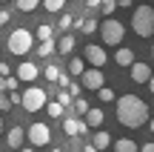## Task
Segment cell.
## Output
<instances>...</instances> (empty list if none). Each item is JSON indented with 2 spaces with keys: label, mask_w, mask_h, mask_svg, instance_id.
Here are the masks:
<instances>
[{
  "label": "cell",
  "mask_w": 154,
  "mask_h": 152,
  "mask_svg": "<svg viewBox=\"0 0 154 152\" xmlns=\"http://www.w3.org/2000/svg\"><path fill=\"white\" fill-rule=\"evenodd\" d=\"M117 121L120 126H128V129H143L149 124V106L137 95H123L117 98Z\"/></svg>",
  "instance_id": "1"
},
{
  "label": "cell",
  "mask_w": 154,
  "mask_h": 152,
  "mask_svg": "<svg viewBox=\"0 0 154 152\" xmlns=\"http://www.w3.org/2000/svg\"><path fill=\"white\" fill-rule=\"evenodd\" d=\"M32 46H34V34L29 32V29H23V26L11 29L9 40H6V49H9L11 55H17V57L29 55V52H32Z\"/></svg>",
  "instance_id": "2"
},
{
  "label": "cell",
  "mask_w": 154,
  "mask_h": 152,
  "mask_svg": "<svg viewBox=\"0 0 154 152\" xmlns=\"http://www.w3.org/2000/svg\"><path fill=\"white\" fill-rule=\"evenodd\" d=\"M131 29L137 37H151L154 34V9L151 6H137L131 15Z\"/></svg>",
  "instance_id": "3"
},
{
  "label": "cell",
  "mask_w": 154,
  "mask_h": 152,
  "mask_svg": "<svg viewBox=\"0 0 154 152\" xmlns=\"http://www.w3.org/2000/svg\"><path fill=\"white\" fill-rule=\"evenodd\" d=\"M123 34H126V26H123L120 20H114V17H106V20L100 23V37H103L106 46H120Z\"/></svg>",
  "instance_id": "4"
},
{
  "label": "cell",
  "mask_w": 154,
  "mask_h": 152,
  "mask_svg": "<svg viewBox=\"0 0 154 152\" xmlns=\"http://www.w3.org/2000/svg\"><path fill=\"white\" fill-rule=\"evenodd\" d=\"M46 103H49V95H46V89H40V86H29L20 95V106L26 109V112H40V109H46Z\"/></svg>",
  "instance_id": "5"
},
{
  "label": "cell",
  "mask_w": 154,
  "mask_h": 152,
  "mask_svg": "<svg viewBox=\"0 0 154 152\" xmlns=\"http://www.w3.org/2000/svg\"><path fill=\"white\" fill-rule=\"evenodd\" d=\"M26 138H29V144H32L34 149H37V147H46V144L51 141V129H49V124L37 121V124H32L26 129Z\"/></svg>",
  "instance_id": "6"
},
{
  "label": "cell",
  "mask_w": 154,
  "mask_h": 152,
  "mask_svg": "<svg viewBox=\"0 0 154 152\" xmlns=\"http://www.w3.org/2000/svg\"><path fill=\"white\" fill-rule=\"evenodd\" d=\"M83 60L91 63V69H103L106 66V49H103V46H97V43L83 46Z\"/></svg>",
  "instance_id": "7"
},
{
  "label": "cell",
  "mask_w": 154,
  "mask_h": 152,
  "mask_svg": "<svg viewBox=\"0 0 154 152\" xmlns=\"http://www.w3.org/2000/svg\"><path fill=\"white\" fill-rule=\"evenodd\" d=\"M80 78H83V86H86V89H91V92H97V89H103V86H106L103 69H86Z\"/></svg>",
  "instance_id": "8"
},
{
  "label": "cell",
  "mask_w": 154,
  "mask_h": 152,
  "mask_svg": "<svg viewBox=\"0 0 154 152\" xmlns=\"http://www.w3.org/2000/svg\"><path fill=\"white\" fill-rule=\"evenodd\" d=\"M63 132H66L69 138H77V135H86L88 126L83 124L80 118H63Z\"/></svg>",
  "instance_id": "9"
},
{
  "label": "cell",
  "mask_w": 154,
  "mask_h": 152,
  "mask_svg": "<svg viewBox=\"0 0 154 152\" xmlns=\"http://www.w3.org/2000/svg\"><path fill=\"white\" fill-rule=\"evenodd\" d=\"M128 69H131V80H134V83H149V80H151V66H149V63H137V60H134Z\"/></svg>",
  "instance_id": "10"
},
{
  "label": "cell",
  "mask_w": 154,
  "mask_h": 152,
  "mask_svg": "<svg viewBox=\"0 0 154 152\" xmlns=\"http://www.w3.org/2000/svg\"><path fill=\"white\" fill-rule=\"evenodd\" d=\"M23 141H26V129H23V126H11V129L6 132V144H9L11 149H20Z\"/></svg>",
  "instance_id": "11"
},
{
  "label": "cell",
  "mask_w": 154,
  "mask_h": 152,
  "mask_svg": "<svg viewBox=\"0 0 154 152\" xmlns=\"http://www.w3.org/2000/svg\"><path fill=\"white\" fill-rule=\"evenodd\" d=\"M134 49H128V46H117V55H114V63L117 66H123V69H128L134 63Z\"/></svg>",
  "instance_id": "12"
},
{
  "label": "cell",
  "mask_w": 154,
  "mask_h": 152,
  "mask_svg": "<svg viewBox=\"0 0 154 152\" xmlns=\"http://www.w3.org/2000/svg\"><path fill=\"white\" fill-rule=\"evenodd\" d=\"M103 121H106V112L94 106V109H88V112H86V121H83V124H86L88 129H100V126H103Z\"/></svg>",
  "instance_id": "13"
},
{
  "label": "cell",
  "mask_w": 154,
  "mask_h": 152,
  "mask_svg": "<svg viewBox=\"0 0 154 152\" xmlns=\"http://www.w3.org/2000/svg\"><path fill=\"white\" fill-rule=\"evenodd\" d=\"M17 80H37V66L32 60H23L17 66Z\"/></svg>",
  "instance_id": "14"
},
{
  "label": "cell",
  "mask_w": 154,
  "mask_h": 152,
  "mask_svg": "<svg viewBox=\"0 0 154 152\" xmlns=\"http://www.w3.org/2000/svg\"><path fill=\"white\" fill-rule=\"evenodd\" d=\"M74 43H77L74 34H63V37L54 43V52H60V55H72V52H74Z\"/></svg>",
  "instance_id": "15"
},
{
  "label": "cell",
  "mask_w": 154,
  "mask_h": 152,
  "mask_svg": "<svg viewBox=\"0 0 154 152\" xmlns=\"http://www.w3.org/2000/svg\"><path fill=\"white\" fill-rule=\"evenodd\" d=\"M91 144H94L97 149H109V147H111L114 141H111V135H109L106 129H97V132L91 135Z\"/></svg>",
  "instance_id": "16"
},
{
  "label": "cell",
  "mask_w": 154,
  "mask_h": 152,
  "mask_svg": "<svg viewBox=\"0 0 154 152\" xmlns=\"http://www.w3.org/2000/svg\"><path fill=\"white\" fill-rule=\"evenodd\" d=\"M111 147H114V152H140V147L131 141V138H117Z\"/></svg>",
  "instance_id": "17"
},
{
  "label": "cell",
  "mask_w": 154,
  "mask_h": 152,
  "mask_svg": "<svg viewBox=\"0 0 154 152\" xmlns=\"http://www.w3.org/2000/svg\"><path fill=\"white\" fill-rule=\"evenodd\" d=\"M74 26L80 29L83 34H91V32H97V29H100V23L94 20V17H86V20H83V17H80V20H74Z\"/></svg>",
  "instance_id": "18"
},
{
  "label": "cell",
  "mask_w": 154,
  "mask_h": 152,
  "mask_svg": "<svg viewBox=\"0 0 154 152\" xmlns=\"http://www.w3.org/2000/svg\"><path fill=\"white\" fill-rule=\"evenodd\" d=\"M83 72H86V60H80V57H72V60H69V78H80Z\"/></svg>",
  "instance_id": "19"
},
{
  "label": "cell",
  "mask_w": 154,
  "mask_h": 152,
  "mask_svg": "<svg viewBox=\"0 0 154 152\" xmlns=\"http://www.w3.org/2000/svg\"><path fill=\"white\" fill-rule=\"evenodd\" d=\"M51 37H54V29H51L49 23H40V26H37V40L46 43V40H51Z\"/></svg>",
  "instance_id": "20"
},
{
  "label": "cell",
  "mask_w": 154,
  "mask_h": 152,
  "mask_svg": "<svg viewBox=\"0 0 154 152\" xmlns=\"http://www.w3.org/2000/svg\"><path fill=\"white\" fill-rule=\"evenodd\" d=\"M40 3L46 6V11H54V15H60L63 6H66V0H40Z\"/></svg>",
  "instance_id": "21"
},
{
  "label": "cell",
  "mask_w": 154,
  "mask_h": 152,
  "mask_svg": "<svg viewBox=\"0 0 154 152\" xmlns=\"http://www.w3.org/2000/svg\"><path fill=\"white\" fill-rule=\"evenodd\" d=\"M14 6H17V11H34L40 6V0H14Z\"/></svg>",
  "instance_id": "22"
},
{
  "label": "cell",
  "mask_w": 154,
  "mask_h": 152,
  "mask_svg": "<svg viewBox=\"0 0 154 152\" xmlns=\"http://www.w3.org/2000/svg\"><path fill=\"white\" fill-rule=\"evenodd\" d=\"M17 78H0V92H17Z\"/></svg>",
  "instance_id": "23"
},
{
  "label": "cell",
  "mask_w": 154,
  "mask_h": 152,
  "mask_svg": "<svg viewBox=\"0 0 154 152\" xmlns=\"http://www.w3.org/2000/svg\"><path fill=\"white\" fill-rule=\"evenodd\" d=\"M46 112H49V118H63V112H66V109H63L57 101H51V103H46Z\"/></svg>",
  "instance_id": "24"
},
{
  "label": "cell",
  "mask_w": 154,
  "mask_h": 152,
  "mask_svg": "<svg viewBox=\"0 0 154 152\" xmlns=\"http://www.w3.org/2000/svg\"><path fill=\"white\" fill-rule=\"evenodd\" d=\"M43 75H46V80H51V83H57V78H60V69H57L54 63H49V66L43 69Z\"/></svg>",
  "instance_id": "25"
},
{
  "label": "cell",
  "mask_w": 154,
  "mask_h": 152,
  "mask_svg": "<svg viewBox=\"0 0 154 152\" xmlns=\"http://www.w3.org/2000/svg\"><path fill=\"white\" fill-rule=\"evenodd\" d=\"M51 52H54V40H46V43L37 46V57H49Z\"/></svg>",
  "instance_id": "26"
},
{
  "label": "cell",
  "mask_w": 154,
  "mask_h": 152,
  "mask_svg": "<svg viewBox=\"0 0 154 152\" xmlns=\"http://www.w3.org/2000/svg\"><path fill=\"white\" fill-rule=\"evenodd\" d=\"M97 95H100V101H103V103H111V101H117L114 89H109V86H103V89H97Z\"/></svg>",
  "instance_id": "27"
},
{
  "label": "cell",
  "mask_w": 154,
  "mask_h": 152,
  "mask_svg": "<svg viewBox=\"0 0 154 152\" xmlns=\"http://www.w3.org/2000/svg\"><path fill=\"white\" fill-rule=\"evenodd\" d=\"M72 103H74V112H77V115H86L88 109H91V106H88V101H86V98H74Z\"/></svg>",
  "instance_id": "28"
},
{
  "label": "cell",
  "mask_w": 154,
  "mask_h": 152,
  "mask_svg": "<svg viewBox=\"0 0 154 152\" xmlns=\"http://www.w3.org/2000/svg\"><path fill=\"white\" fill-rule=\"evenodd\" d=\"M74 26V17L72 15H60V32H69Z\"/></svg>",
  "instance_id": "29"
},
{
  "label": "cell",
  "mask_w": 154,
  "mask_h": 152,
  "mask_svg": "<svg viewBox=\"0 0 154 152\" xmlns=\"http://www.w3.org/2000/svg\"><path fill=\"white\" fill-rule=\"evenodd\" d=\"M72 101H74V98H72V95H69V92H66V89H63V92H60V95H57V103H60V106H63V109H66V106H69V103H72Z\"/></svg>",
  "instance_id": "30"
},
{
  "label": "cell",
  "mask_w": 154,
  "mask_h": 152,
  "mask_svg": "<svg viewBox=\"0 0 154 152\" xmlns=\"http://www.w3.org/2000/svg\"><path fill=\"white\" fill-rule=\"evenodd\" d=\"M11 103H9V92H0V112H9Z\"/></svg>",
  "instance_id": "31"
},
{
  "label": "cell",
  "mask_w": 154,
  "mask_h": 152,
  "mask_svg": "<svg viewBox=\"0 0 154 152\" xmlns=\"http://www.w3.org/2000/svg\"><path fill=\"white\" fill-rule=\"evenodd\" d=\"M100 9H103L106 15H111V11L117 9V3H114V0H103V3H100Z\"/></svg>",
  "instance_id": "32"
},
{
  "label": "cell",
  "mask_w": 154,
  "mask_h": 152,
  "mask_svg": "<svg viewBox=\"0 0 154 152\" xmlns=\"http://www.w3.org/2000/svg\"><path fill=\"white\" fill-rule=\"evenodd\" d=\"M66 92H69L72 98H80V83H69V86H66Z\"/></svg>",
  "instance_id": "33"
},
{
  "label": "cell",
  "mask_w": 154,
  "mask_h": 152,
  "mask_svg": "<svg viewBox=\"0 0 154 152\" xmlns=\"http://www.w3.org/2000/svg\"><path fill=\"white\" fill-rule=\"evenodd\" d=\"M9 75H11V66L6 60H0V78H9Z\"/></svg>",
  "instance_id": "34"
},
{
  "label": "cell",
  "mask_w": 154,
  "mask_h": 152,
  "mask_svg": "<svg viewBox=\"0 0 154 152\" xmlns=\"http://www.w3.org/2000/svg\"><path fill=\"white\" fill-rule=\"evenodd\" d=\"M11 20V11H6V9H0V26H6V23Z\"/></svg>",
  "instance_id": "35"
},
{
  "label": "cell",
  "mask_w": 154,
  "mask_h": 152,
  "mask_svg": "<svg viewBox=\"0 0 154 152\" xmlns=\"http://www.w3.org/2000/svg\"><path fill=\"white\" fill-rule=\"evenodd\" d=\"M57 83H60V86H63V89H66V86H69V83H72V78H69V75H63V72H60V78H57Z\"/></svg>",
  "instance_id": "36"
},
{
  "label": "cell",
  "mask_w": 154,
  "mask_h": 152,
  "mask_svg": "<svg viewBox=\"0 0 154 152\" xmlns=\"http://www.w3.org/2000/svg\"><path fill=\"white\" fill-rule=\"evenodd\" d=\"M114 3H117V9H128V6H131L134 0H114Z\"/></svg>",
  "instance_id": "37"
},
{
  "label": "cell",
  "mask_w": 154,
  "mask_h": 152,
  "mask_svg": "<svg viewBox=\"0 0 154 152\" xmlns=\"http://www.w3.org/2000/svg\"><path fill=\"white\" fill-rule=\"evenodd\" d=\"M140 152H154V141H146L143 147H140Z\"/></svg>",
  "instance_id": "38"
},
{
  "label": "cell",
  "mask_w": 154,
  "mask_h": 152,
  "mask_svg": "<svg viewBox=\"0 0 154 152\" xmlns=\"http://www.w3.org/2000/svg\"><path fill=\"white\" fill-rule=\"evenodd\" d=\"M100 3H103V0H86V6H88V9H100Z\"/></svg>",
  "instance_id": "39"
},
{
  "label": "cell",
  "mask_w": 154,
  "mask_h": 152,
  "mask_svg": "<svg viewBox=\"0 0 154 152\" xmlns=\"http://www.w3.org/2000/svg\"><path fill=\"white\" fill-rule=\"evenodd\" d=\"M83 152H100V149L94 147V144H86V147H83Z\"/></svg>",
  "instance_id": "40"
},
{
  "label": "cell",
  "mask_w": 154,
  "mask_h": 152,
  "mask_svg": "<svg viewBox=\"0 0 154 152\" xmlns=\"http://www.w3.org/2000/svg\"><path fill=\"white\" fill-rule=\"evenodd\" d=\"M149 92L154 95V75H151V80H149Z\"/></svg>",
  "instance_id": "41"
},
{
  "label": "cell",
  "mask_w": 154,
  "mask_h": 152,
  "mask_svg": "<svg viewBox=\"0 0 154 152\" xmlns=\"http://www.w3.org/2000/svg\"><path fill=\"white\" fill-rule=\"evenodd\" d=\"M3 132H6V121L0 118V135H3Z\"/></svg>",
  "instance_id": "42"
},
{
  "label": "cell",
  "mask_w": 154,
  "mask_h": 152,
  "mask_svg": "<svg viewBox=\"0 0 154 152\" xmlns=\"http://www.w3.org/2000/svg\"><path fill=\"white\" fill-rule=\"evenodd\" d=\"M149 129H151V135H154V118H151V124H149Z\"/></svg>",
  "instance_id": "43"
},
{
  "label": "cell",
  "mask_w": 154,
  "mask_h": 152,
  "mask_svg": "<svg viewBox=\"0 0 154 152\" xmlns=\"http://www.w3.org/2000/svg\"><path fill=\"white\" fill-rule=\"evenodd\" d=\"M20 152H34V147H29V149H20Z\"/></svg>",
  "instance_id": "44"
},
{
  "label": "cell",
  "mask_w": 154,
  "mask_h": 152,
  "mask_svg": "<svg viewBox=\"0 0 154 152\" xmlns=\"http://www.w3.org/2000/svg\"><path fill=\"white\" fill-rule=\"evenodd\" d=\"M151 60H154V43H151Z\"/></svg>",
  "instance_id": "45"
},
{
  "label": "cell",
  "mask_w": 154,
  "mask_h": 152,
  "mask_svg": "<svg viewBox=\"0 0 154 152\" xmlns=\"http://www.w3.org/2000/svg\"><path fill=\"white\" fill-rule=\"evenodd\" d=\"M51 152H63V149H51Z\"/></svg>",
  "instance_id": "46"
},
{
  "label": "cell",
  "mask_w": 154,
  "mask_h": 152,
  "mask_svg": "<svg viewBox=\"0 0 154 152\" xmlns=\"http://www.w3.org/2000/svg\"><path fill=\"white\" fill-rule=\"evenodd\" d=\"M0 3H9V0H0Z\"/></svg>",
  "instance_id": "47"
},
{
  "label": "cell",
  "mask_w": 154,
  "mask_h": 152,
  "mask_svg": "<svg viewBox=\"0 0 154 152\" xmlns=\"http://www.w3.org/2000/svg\"><path fill=\"white\" fill-rule=\"evenodd\" d=\"M0 49H3V46H0Z\"/></svg>",
  "instance_id": "48"
},
{
  "label": "cell",
  "mask_w": 154,
  "mask_h": 152,
  "mask_svg": "<svg viewBox=\"0 0 154 152\" xmlns=\"http://www.w3.org/2000/svg\"><path fill=\"white\" fill-rule=\"evenodd\" d=\"M80 3H83V0H80Z\"/></svg>",
  "instance_id": "49"
}]
</instances>
